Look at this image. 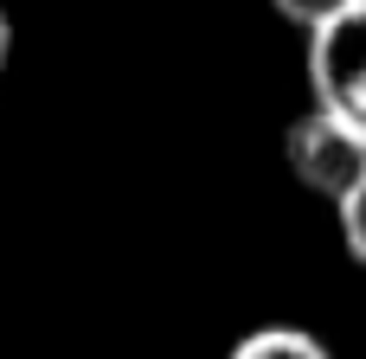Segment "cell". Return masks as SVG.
I'll return each instance as SVG.
<instances>
[{
  "label": "cell",
  "instance_id": "obj_1",
  "mask_svg": "<svg viewBox=\"0 0 366 359\" xmlns=\"http://www.w3.org/2000/svg\"><path fill=\"white\" fill-rule=\"evenodd\" d=\"M309 109L366 141V0L309 32Z\"/></svg>",
  "mask_w": 366,
  "mask_h": 359
},
{
  "label": "cell",
  "instance_id": "obj_4",
  "mask_svg": "<svg viewBox=\"0 0 366 359\" xmlns=\"http://www.w3.org/2000/svg\"><path fill=\"white\" fill-rule=\"evenodd\" d=\"M335 218H341V244H347V257L366 270V180L335 206Z\"/></svg>",
  "mask_w": 366,
  "mask_h": 359
},
{
  "label": "cell",
  "instance_id": "obj_5",
  "mask_svg": "<svg viewBox=\"0 0 366 359\" xmlns=\"http://www.w3.org/2000/svg\"><path fill=\"white\" fill-rule=\"evenodd\" d=\"M277 6V19H290V26H302V32H315L322 19H335V13H347V6H360V0H270Z\"/></svg>",
  "mask_w": 366,
  "mask_h": 359
},
{
  "label": "cell",
  "instance_id": "obj_2",
  "mask_svg": "<svg viewBox=\"0 0 366 359\" xmlns=\"http://www.w3.org/2000/svg\"><path fill=\"white\" fill-rule=\"evenodd\" d=\"M283 161H290V173H296L315 199H328V206H341V199L366 180V141L347 135L341 122H328L322 109H302V116L283 128Z\"/></svg>",
  "mask_w": 366,
  "mask_h": 359
},
{
  "label": "cell",
  "instance_id": "obj_3",
  "mask_svg": "<svg viewBox=\"0 0 366 359\" xmlns=\"http://www.w3.org/2000/svg\"><path fill=\"white\" fill-rule=\"evenodd\" d=\"M225 359H335V347L309 328H290V321H270V328H251L244 340H232Z\"/></svg>",
  "mask_w": 366,
  "mask_h": 359
},
{
  "label": "cell",
  "instance_id": "obj_6",
  "mask_svg": "<svg viewBox=\"0 0 366 359\" xmlns=\"http://www.w3.org/2000/svg\"><path fill=\"white\" fill-rule=\"evenodd\" d=\"M6 58H13V19L0 13V71H6Z\"/></svg>",
  "mask_w": 366,
  "mask_h": 359
}]
</instances>
